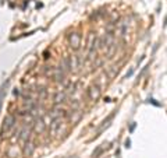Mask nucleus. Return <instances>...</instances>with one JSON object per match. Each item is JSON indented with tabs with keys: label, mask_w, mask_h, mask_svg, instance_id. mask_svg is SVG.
<instances>
[{
	"label": "nucleus",
	"mask_w": 167,
	"mask_h": 158,
	"mask_svg": "<svg viewBox=\"0 0 167 158\" xmlns=\"http://www.w3.org/2000/svg\"><path fill=\"white\" fill-rule=\"evenodd\" d=\"M127 31H128V23H127V21L120 23V25H118V37L124 38L125 34H127Z\"/></svg>",
	"instance_id": "9d476101"
},
{
	"label": "nucleus",
	"mask_w": 167,
	"mask_h": 158,
	"mask_svg": "<svg viewBox=\"0 0 167 158\" xmlns=\"http://www.w3.org/2000/svg\"><path fill=\"white\" fill-rule=\"evenodd\" d=\"M66 98H67L66 91H58V93L54 95V102H56V104H60V102L66 101Z\"/></svg>",
	"instance_id": "9b49d317"
},
{
	"label": "nucleus",
	"mask_w": 167,
	"mask_h": 158,
	"mask_svg": "<svg viewBox=\"0 0 167 158\" xmlns=\"http://www.w3.org/2000/svg\"><path fill=\"white\" fill-rule=\"evenodd\" d=\"M14 124H15V115H13V113H7L6 118L3 119L2 130L3 132H10V130L13 129Z\"/></svg>",
	"instance_id": "f03ea898"
},
{
	"label": "nucleus",
	"mask_w": 167,
	"mask_h": 158,
	"mask_svg": "<svg viewBox=\"0 0 167 158\" xmlns=\"http://www.w3.org/2000/svg\"><path fill=\"white\" fill-rule=\"evenodd\" d=\"M68 65H70V70L72 71H78L81 69V65H82V59L78 55H74V56L68 57Z\"/></svg>",
	"instance_id": "423d86ee"
},
{
	"label": "nucleus",
	"mask_w": 167,
	"mask_h": 158,
	"mask_svg": "<svg viewBox=\"0 0 167 158\" xmlns=\"http://www.w3.org/2000/svg\"><path fill=\"white\" fill-rule=\"evenodd\" d=\"M52 74H53V79H54L56 81H58V83H64V81H66L67 71L64 70V69L61 67V66H57V67L53 69Z\"/></svg>",
	"instance_id": "39448f33"
},
{
	"label": "nucleus",
	"mask_w": 167,
	"mask_h": 158,
	"mask_svg": "<svg viewBox=\"0 0 167 158\" xmlns=\"http://www.w3.org/2000/svg\"><path fill=\"white\" fill-rule=\"evenodd\" d=\"M100 94H102V88H100L99 84H93L88 88V98L91 101H97L100 98Z\"/></svg>",
	"instance_id": "7ed1b4c3"
},
{
	"label": "nucleus",
	"mask_w": 167,
	"mask_h": 158,
	"mask_svg": "<svg viewBox=\"0 0 167 158\" xmlns=\"http://www.w3.org/2000/svg\"><path fill=\"white\" fill-rule=\"evenodd\" d=\"M7 87H8V81H6L4 84L2 85V88H0V112H2L3 102H4V98H6V91H7Z\"/></svg>",
	"instance_id": "1a4fd4ad"
},
{
	"label": "nucleus",
	"mask_w": 167,
	"mask_h": 158,
	"mask_svg": "<svg viewBox=\"0 0 167 158\" xmlns=\"http://www.w3.org/2000/svg\"><path fill=\"white\" fill-rule=\"evenodd\" d=\"M33 127H35L36 132L43 133L45 129H46V123H45V120L41 118V116H39V118H36L35 120H33Z\"/></svg>",
	"instance_id": "0eeeda50"
},
{
	"label": "nucleus",
	"mask_w": 167,
	"mask_h": 158,
	"mask_svg": "<svg viewBox=\"0 0 167 158\" xmlns=\"http://www.w3.org/2000/svg\"><path fill=\"white\" fill-rule=\"evenodd\" d=\"M61 127H63V119L61 116H57V118H53L50 120V126H49V132L53 137H57V134L61 132Z\"/></svg>",
	"instance_id": "f257e3e1"
},
{
	"label": "nucleus",
	"mask_w": 167,
	"mask_h": 158,
	"mask_svg": "<svg viewBox=\"0 0 167 158\" xmlns=\"http://www.w3.org/2000/svg\"><path fill=\"white\" fill-rule=\"evenodd\" d=\"M117 71H118V67H116V66H111V69L107 71V77H110V79H111V77H114Z\"/></svg>",
	"instance_id": "f8f14e48"
},
{
	"label": "nucleus",
	"mask_w": 167,
	"mask_h": 158,
	"mask_svg": "<svg viewBox=\"0 0 167 158\" xmlns=\"http://www.w3.org/2000/svg\"><path fill=\"white\" fill-rule=\"evenodd\" d=\"M33 150H35V146L32 144V141H29V140L25 141V144H24V154L29 157V155H32Z\"/></svg>",
	"instance_id": "6e6552de"
},
{
	"label": "nucleus",
	"mask_w": 167,
	"mask_h": 158,
	"mask_svg": "<svg viewBox=\"0 0 167 158\" xmlns=\"http://www.w3.org/2000/svg\"><path fill=\"white\" fill-rule=\"evenodd\" d=\"M68 43H70V48L72 51H78L81 45V35L78 32H71L68 35Z\"/></svg>",
	"instance_id": "20e7f679"
}]
</instances>
